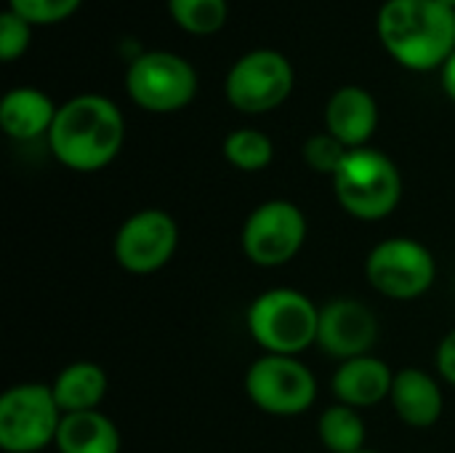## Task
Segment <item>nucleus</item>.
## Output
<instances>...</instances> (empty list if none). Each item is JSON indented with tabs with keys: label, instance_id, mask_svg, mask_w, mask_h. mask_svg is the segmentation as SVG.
<instances>
[{
	"label": "nucleus",
	"instance_id": "obj_26",
	"mask_svg": "<svg viewBox=\"0 0 455 453\" xmlns=\"http://www.w3.org/2000/svg\"><path fill=\"white\" fill-rule=\"evenodd\" d=\"M443 85H445L448 96L455 101V53L445 61V67H443Z\"/></svg>",
	"mask_w": 455,
	"mask_h": 453
},
{
	"label": "nucleus",
	"instance_id": "obj_13",
	"mask_svg": "<svg viewBox=\"0 0 455 453\" xmlns=\"http://www.w3.org/2000/svg\"><path fill=\"white\" fill-rule=\"evenodd\" d=\"M325 123H328V133H333L344 147L357 150L365 147V142L373 136L379 123V107L365 88L347 85L331 96L325 109Z\"/></svg>",
	"mask_w": 455,
	"mask_h": 453
},
{
	"label": "nucleus",
	"instance_id": "obj_27",
	"mask_svg": "<svg viewBox=\"0 0 455 453\" xmlns=\"http://www.w3.org/2000/svg\"><path fill=\"white\" fill-rule=\"evenodd\" d=\"M440 3H443V5H448V8H453V11H455V0H440Z\"/></svg>",
	"mask_w": 455,
	"mask_h": 453
},
{
	"label": "nucleus",
	"instance_id": "obj_16",
	"mask_svg": "<svg viewBox=\"0 0 455 453\" xmlns=\"http://www.w3.org/2000/svg\"><path fill=\"white\" fill-rule=\"evenodd\" d=\"M56 107L37 88H13L0 101V125L11 139L29 142L48 133L56 120Z\"/></svg>",
	"mask_w": 455,
	"mask_h": 453
},
{
	"label": "nucleus",
	"instance_id": "obj_14",
	"mask_svg": "<svg viewBox=\"0 0 455 453\" xmlns=\"http://www.w3.org/2000/svg\"><path fill=\"white\" fill-rule=\"evenodd\" d=\"M395 374L379 358L363 355L344 360L333 376V395L352 409H371L379 406L384 398L392 395Z\"/></svg>",
	"mask_w": 455,
	"mask_h": 453
},
{
	"label": "nucleus",
	"instance_id": "obj_10",
	"mask_svg": "<svg viewBox=\"0 0 455 453\" xmlns=\"http://www.w3.org/2000/svg\"><path fill=\"white\" fill-rule=\"evenodd\" d=\"M307 240V219L288 200L261 203L243 227V251L259 267L288 264Z\"/></svg>",
	"mask_w": 455,
	"mask_h": 453
},
{
	"label": "nucleus",
	"instance_id": "obj_19",
	"mask_svg": "<svg viewBox=\"0 0 455 453\" xmlns=\"http://www.w3.org/2000/svg\"><path fill=\"white\" fill-rule=\"evenodd\" d=\"M320 441L331 453H360L365 451V422L352 406H331L323 411L317 425Z\"/></svg>",
	"mask_w": 455,
	"mask_h": 453
},
{
	"label": "nucleus",
	"instance_id": "obj_5",
	"mask_svg": "<svg viewBox=\"0 0 455 453\" xmlns=\"http://www.w3.org/2000/svg\"><path fill=\"white\" fill-rule=\"evenodd\" d=\"M64 414L51 387L16 384L0 398V449L5 453H37L56 443Z\"/></svg>",
	"mask_w": 455,
	"mask_h": 453
},
{
	"label": "nucleus",
	"instance_id": "obj_12",
	"mask_svg": "<svg viewBox=\"0 0 455 453\" xmlns=\"http://www.w3.org/2000/svg\"><path fill=\"white\" fill-rule=\"evenodd\" d=\"M379 339L376 315L355 299H333L320 310L317 344L341 360L363 358Z\"/></svg>",
	"mask_w": 455,
	"mask_h": 453
},
{
	"label": "nucleus",
	"instance_id": "obj_18",
	"mask_svg": "<svg viewBox=\"0 0 455 453\" xmlns=\"http://www.w3.org/2000/svg\"><path fill=\"white\" fill-rule=\"evenodd\" d=\"M51 390H53V398L61 409V414L96 411L107 395V374L101 366L80 360V363L67 366L56 376Z\"/></svg>",
	"mask_w": 455,
	"mask_h": 453
},
{
	"label": "nucleus",
	"instance_id": "obj_7",
	"mask_svg": "<svg viewBox=\"0 0 455 453\" xmlns=\"http://www.w3.org/2000/svg\"><path fill=\"white\" fill-rule=\"evenodd\" d=\"M125 88L131 99L149 112H176L195 99L197 75L181 56L149 51L131 64Z\"/></svg>",
	"mask_w": 455,
	"mask_h": 453
},
{
	"label": "nucleus",
	"instance_id": "obj_25",
	"mask_svg": "<svg viewBox=\"0 0 455 453\" xmlns=\"http://www.w3.org/2000/svg\"><path fill=\"white\" fill-rule=\"evenodd\" d=\"M437 368L443 374V379L455 387V331H451L437 350Z\"/></svg>",
	"mask_w": 455,
	"mask_h": 453
},
{
	"label": "nucleus",
	"instance_id": "obj_8",
	"mask_svg": "<svg viewBox=\"0 0 455 453\" xmlns=\"http://www.w3.org/2000/svg\"><path fill=\"white\" fill-rule=\"evenodd\" d=\"M365 272L379 294L408 302L432 288L437 267L432 251L419 240L392 238L371 251Z\"/></svg>",
	"mask_w": 455,
	"mask_h": 453
},
{
	"label": "nucleus",
	"instance_id": "obj_21",
	"mask_svg": "<svg viewBox=\"0 0 455 453\" xmlns=\"http://www.w3.org/2000/svg\"><path fill=\"white\" fill-rule=\"evenodd\" d=\"M168 11L187 32L213 35L227 19V0H168Z\"/></svg>",
	"mask_w": 455,
	"mask_h": 453
},
{
	"label": "nucleus",
	"instance_id": "obj_11",
	"mask_svg": "<svg viewBox=\"0 0 455 453\" xmlns=\"http://www.w3.org/2000/svg\"><path fill=\"white\" fill-rule=\"evenodd\" d=\"M179 246V227L171 214L147 208L133 214L115 235V259L133 275H149L165 267Z\"/></svg>",
	"mask_w": 455,
	"mask_h": 453
},
{
	"label": "nucleus",
	"instance_id": "obj_15",
	"mask_svg": "<svg viewBox=\"0 0 455 453\" xmlns=\"http://www.w3.org/2000/svg\"><path fill=\"white\" fill-rule=\"evenodd\" d=\"M389 398L397 417L411 427L427 430L437 425V419L443 417V390L427 371L405 368L395 374Z\"/></svg>",
	"mask_w": 455,
	"mask_h": 453
},
{
	"label": "nucleus",
	"instance_id": "obj_9",
	"mask_svg": "<svg viewBox=\"0 0 455 453\" xmlns=\"http://www.w3.org/2000/svg\"><path fill=\"white\" fill-rule=\"evenodd\" d=\"M293 88L291 61L269 48L245 53L227 75V99L232 107L248 115L269 112L280 107Z\"/></svg>",
	"mask_w": 455,
	"mask_h": 453
},
{
	"label": "nucleus",
	"instance_id": "obj_1",
	"mask_svg": "<svg viewBox=\"0 0 455 453\" xmlns=\"http://www.w3.org/2000/svg\"><path fill=\"white\" fill-rule=\"evenodd\" d=\"M125 139L120 109L96 93L69 99L48 131L51 152L72 171H99L115 160Z\"/></svg>",
	"mask_w": 455,
	"mask_h": 453
},
{
	"label": "nucleus",
	"instance_id": "obj_4",
	"mask_svg": "<svg viewBox=\"0 0 455 453\" xmlns=\"http://www.w3.org/2000/svg\"><path fill=\"white\" fill-rule=\"evenodd\" d=\"M248 328L269 355L296 358L307 347L317 344L320 310L299 291L275 288L251 304Z\"/></svg>",
	"mask_w": 455,
	"mask_h": 453
},
{
	"label": "nucleus",
	"instance_id": "obj_3",
	"mask_svg": "<svg viewBox=\"0 0 455 453\" xmlns=\"http://www.w3.org/2000/svg\"><path fill=\"white\" fill-rule=\"evenodd\" d=\"M333 190L341 208L363 222L387 219L403 198V176L397 166L379 150H349L333 174Z\"/></svg>",
	"mask_w": 455,
	"mask_h": 453
},
{
	"label": "nucleus",
	"instance_id": "obj_24",
	"mask_svg": "<svg viewBox=\"0 0 455 453\" xmlns=\"http://www.w3.org/2000/svg\"><path fill=\"white\" fill-rule=\"evenodd\" d=\"M29 45V21L16 16L11 8L0 16V56L3 61H13Z\"/></svg>",
	"mask_w": 455,
	"mask_h": 453
},
{
	"label": "nucleus",
	"instance_id": "obj_6",
	"mask_svg": "<svg viewBox=\"0 0 455 453\" xmlns=\"http://www.w3.org/2000/svg\"><path fill=\"white\" fill-rule=\"evenodd\" d=\"M245 392L264 414L299 417L312 409L317 382L301 360L288 355H267L248 368Z\"/></svg>",
	"mask_w": 455,
	"mask_h": 453
},
{
	"label": "nucleus",
	"instance_id": "obj_28",
	"mask_svg": "<svg viewBox=\"0 0 455 453\" xmlns=\"http://www.w3.org/2000/svg\"><path fill=\"white\" fill-rule=\"evenodd\" d=\"M360 453H373V451H360Z\"/></svg>",
	"mask_w": 455,
	"mask_h": 453
},
{
	"label": "nucleus",
	"instance_id": "obj_20",
	"mask_svg": "<svg viewBox=\"0 0 455 453\" xmlns=\"http://www.w3.org/2000/svg\"><path fill=\"white\" fill-rule=\"evenodd\" d=\"M272 139L256 128H240L224 139V158L240 171H261L272 163Z\"/></svg>",
	"mask_w": 455,
	"mask_h": 453
},
{
	"label": "nucleus",
	"instance_id": "obj_17",
	"mask_svg": "<svg viewBox=\"0 0 455 453\" xmlns=\"http://www.w3.org/2000/svg\"><path fill=\"white\" fill-rule=\"evenodd\" d=\"M56 449L59 453H120V433L101 411L64 414Z\"/></svg>",
	"mask_w": 455,
	"mask_h": 453
},
{
	"label": "nucleus",
	"instance_id": "obj_22",
	"mask_svg": "<svg viewBox=\"0 0 455 453\" xmlns=\"http://www.w3.org/2000/svg\"><path fill=\"white\" fill-rule=\"evenodd\" d=\"M347 155H349V147H344L333 133H315L304 144V160L317 174H331L333 176L341 168Z\"/></svg>",
	"mask_w": 455,
	"mask_h": 453
},
{
	"label": "nucleus",
	"instance_id": "obj_2",
	"mask_svg": "<svg viewBox=\"0 0 455 453\" xmlns=\"http://www.w3.org/2000/svg\"><path fill=\"white\" fill-rule=\"evenodd\" d=\"M379 37L408 69L445 67L455 53V11L440 0H387L379 11Z\"/></svg>",
	"mask_w": 455,
	"mask_h": 453
},
{
	"label": "nucleus",
	"instance_id": "obj_23",
	"mask_svg": "<svg viewBox=\"0 0 455 453\" xmlns=\"http://www.w3.org/2000/svg\"><path fill=\"white\" fill-rule=\"evenodd\" d=\"M11 11L29 24H53L75 13L80 0H8Z\"/></svg>",
	"mask_w": 455,
	"mask_h": 453
}]
</instances>
